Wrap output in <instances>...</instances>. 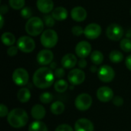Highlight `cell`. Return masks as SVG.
<instances>
[{
	"instance_id": "cell-41",
	"label": "cell",
	"mask_w": 131,
	"mask_h": 131,
	"mask_svg": "<svg viewBox=\"0 0 131 131\" xmlns=\"http://www.w3.org/2000/svg\"><path fill=\"white\" fill-rule=\"evenodd\" d=\"M0 12H1V15H4L5 13H7L8 12V8L6 5H1V8H0Z\"/></svg>"
},
{
	"instance_id": "cell-45",
	"label": "cell",
	"mask_w": 131,
	"mask_h": 131,
	"mask_svg": "<svg viewBox=\"0 0 131 131\" xmlns=\"http://www.w3.org/2000/svg\"><path fill=\"white\" fill-rule=\"evenodd\" d=\"M127 38L131 39V31H128V32H127Z\"/></svg>"
},
{
	"instance_id": "cell-35",
	"label": "cell",
	"mask_w": 131,
	"mask_h": 131,
	"mask_svg": "<svg viewBox=\"0 0 131 131\" xmlns=\"http://www.w3.org/2000/svg\"><path fill=\"white\" fill-rule=\"evenodd\" d=\"M54 77L56 78H58L59 80V79H61L65 75V71L63 68H58L54 70Z\"/></svg>"
},
{
	"instance_id": "cell-40",
	"label": "cell",
	"mask_w": 131,
	"mask_h": 131,
	"mask_svg": "<svg viewBox=\"0 0 131 131\" xmlns=\"http://www.w3.org/2000/svg\"><path fill=\"white\" fill-rule=\"evenodd\" d=\"M125 64H126L127 68L131 71V54L127 57L126 61H125Z\"/></svg>"
},
{
	"instance_id": "cell-29",
	"label": "cell",
	"mask_w": 131,
	"mask_h": 131,
	"mask_svg": "<svg viewBox=\"0 0 131 131\" xmlns=\"http://www.w3.org/2000/svg\"><path fill=\"white\" fill-rule=\"evenodd\" d=\"M120 47L124 52L131 51V39L130 38H123L120 42Z\"/></svg>"
},
{
	"instance_id": "cell-23",
	"label": "cell",
	"mask_w": 131,
	"mask_h": 131,
	"mask_svg": "<svg viewBox=\"0 0 131 131\" xmlns=\"http://www.w3.org/2000/svg\"><path fill=\"white\" fill-rule=\"evenodd\" d=\"M1 40L3 45L6 46H12L15 42V37L11 32H4L1 36Z\"/></svg>"
},
{
	"instance_id": "cell-7",
	"label": "cell",
	"mask_w": 131,
	"mask_h": 131,
	"mask_svg": "<svg viewBox=\"0 0 131 131\" xmlns=\"http://www.w3.org/2000/svg\"><path fill=\"white\" fill-rule=\"evenodd\" d=\"M13 82L18 86H25L28 84L29 80V74L28 71L23 68H16L12 76Z\"/></svg>"
},
{
	"instance_id": "cell-28",
	"label": "cell",
	"mask_w": 131,
	"mask_h": 131,
	"mask_svg": "<svg viewBox=\"0 0 131 131\" xmlns=\"http://www.w3.org/2000/svg\"><path fill=\"white\" fill-rule=\"evenodd\" d=\"M9 5L15 10L22 9L25 7V0H9L8 1Z\"/></svg>"
},
{
	"instance_id": "cell-24",
	"label": "cell",
	"mask_w": 131,
	"mask_h": 131,
	"mask_svg": "<svg viewBox=\"0 0 131 131\" xmlns=\"http://www.w3.org/2000/svg\"><path fill=\"white\" fill-rule=\"evenodd\" d=\"M28 131H48V130L44 122L41 121H35L29 125Z\"/></svg>"
},
{
	"instance_id": "cell-32",
	"label": "cell",
	"mask_w": 131,
	"mask_h": 131,
	"mask_svg": "<svg viewBox=\"0 0 131 131\" xmlns=\"http://www.w3.org/2000/svg\"><path fill=\"white\" fill-rule=\"evenodd\" d=\"M31 9L28 7H24L21 10V15L23 18L25 19H29L31 18Z\"/></svg>"
},
{
	"instance_id": "cell-13",
	"label": "cell",
	"mask_w": 131,
	"mask_h": 131,
	"mask_svg": "<svg viewBox=\"0 0 131 131\" xmlns=\"http://www.w3.org/2000/svg\"><path fill=\"white\" fill-rule=\"evenodd\" d=\"M97 98L103 103H107L113 100L114 91L113 90L107 86L101 87L97 91Z\"/></svg>"
},
{
	"instance_id": "cell-10",
	"label": "cell",
	"mask_w": 131,
	"mask_h": 131,
	"mask_svg": "<svg viewBox=\"0 0 131 131\" xmlns=\"http://www.w3.org/2000/svg\"><path fill=\"white\" fill-rule=\"evenodd\" d=\"M85 73L78 68L72 69L68 74V80L72 85H80L85 80Z\"/></svg>"
},
{
	"instance_id": "cell-21",
	"label": "cell",
	"mask_w": 131,
	"mask_h": 131,
	"mask_svg": "<svg viewBox=\"0 0 131 131\" xmlns=\"http://www.w3.org/2000/svg\"><path fill=\"white\" fill-rule=\"evenodd\" d=\"M17 98L21 103H27L31 98V91L27 88H20L17 94Z\"/></svg>"
},
{
	"instance_id": "cell-26",
	"label": "cell",
	"mask_w": 131,
	"mask_h": 131,
	"mask_svg": "<svg viewBox=\"0 0 131 131\" xmlns=\"http://www.w3.org/2000/svg\"><path fill=\"white\" fill-rule=\"evenodd\" d=\"M54 90L57 92H58V93H64V92H65L68 90V82L65 80L59 79V80H58L54 83Z\"/></svg>"
},
{
	"instance_id": "cell-33",
	"label": "cell",
	"mask_w": 131,
	"mask_h": 131,
	"mask_svg": "<svg viewBox=\"0 0 131 131\" xmlns=\"http://www.w3.org/2000/svg\"><path fill=\"white\" fill-rule=\"evenodd\" d=\"M71 32L75 36H80L81 35L84 34V29H83V28L81 26L79 25H75L74 27H72L71 28Z\"/></svg>"
},
{
	"instance_id": "cell-9",
	"label": "cell",
	"mask_w": 131,
	"mask_h": 131,
	"mask_svg": "<svg viewBox=\"0 0 131 131\" xmlns=\"http://www.w3.org/2000/svg\"><path fill=\"white\" fill-rule=\"evenodd\" d=\"M97 77L101 81L104 83H109L114 80L115 77V71L112 67L109 65H103L97 71Z\"/></svg>"
},
{
	"instance_id": "cell-8",
	"label": "cell",
	"mask_w": 131,
	"mask_h": 131,
	"mask_svg": "<svg viewBox=\"0 0 131 131\" xmlns=\"http://www.w3.org/2000/svg\"><path fill=\"white\" fill-rule=\"evenodd\" d=\"M124 28L118 24H111L106 30V35L107 38L114 41H120L124 35Z\"/></svg>"
},
{
	"instance_id": "cell-12",
	"label": "cell",
	"mask_w": 131,
	"mask_h": 131,
	"mask_svg": "<svg viewBox=\"0 0 131 131\" xmlns=\"http://www.w3.org/2000/svg\"><path fill=\"white\" fill-rule=\"evenodd\" d=\"M92 47L91 44L86 41L78 42L75 47V53L80 58H85L91 54Z\"/></svg>"
},
{
	"instance_id": "cell-15",
	"label": "cell",
	"mask_w": 131,
	"mask_h": 131,
	"mask_svg": "<svg viewBox=\"0 0 131 131\" xmlns=\"http://www.w3.org/2000/svg\"><path fill=\"white\" fill-rule=\"evenodd\" d=\"M93 123L87 118L78 119L74 124V131H94Z\"/></svg>"
},
{
	"instance_id": "cell-31",
	"label": "cell",
	"mask_w": 131,
	"mask_h": 131,
	"mask_svg": "<svg viewBox=\"0 0 131 131\" xmlns=\"http://www.w3.org/2000/svg\"><path fill=\"white\" fill-rule=\"evenodd\" d=\"M43 21L48 27H53L55 23V19L53 18L52 15H50L49 14L45 15L43 17Z\"/></svg>"
},
{
	"instance_id": "cell-3",
	"label": "cell",
	"mask_w": 131,
	"mask_h": 131,
	"mask_svg": "<svg viewBox=\"0 0 131 131\" xmlns=\"http://www.w3.org/2000/svg\"><path fill=\"white\" fill-rule=\"evenodd\" d=\"M44 21L39 17H31L25 24V31L31 36H37L44 31Z\"/></svg>"
},
{
	"instance_id": "cell-25",
	"label": "cell",
	"mask_w": 131,
	"mask_h": 131,
	"mask_svg": "<svg viewBox=\"0 0 131 131\" xmlns=\"http://www.w3.org/2000/svg\"><path fill=\"white\" fill-rule=\"evenodd\" d=\"M91 61L95 65H99L104 61V54L100 51H94L91 54Z\"/></svg>"
},
{
	"instance_id": "cell-14",
	"label": "cell",
	"mask_w": 131,
	"mask_h": 131,
	"mask_svg": "<svg viewBox=\"0 0 131 131\" xmlns=\"http://www.w3.org/2000/svg\"><path fill=\"white\" fill-rule=\"evenodd\" d=\"M54 59V54L49 49H43L40 51L36 57V60L40 65L45 66L50 64Z\"/></svg>"
},
{
	"instance_id": "cell-42",
	"label": "cell",
	"mask_w": 131,
	"mask_h": 131,
	"mask_svg": "<svg viewBox=\"0 0 131 131\" xmlns=\"http://www.w3.org/2000/svg\"><path fill=\"white\" fill-rule=\"evenodd\" d=\"M0 21H1L0 28H3V25H4V18H3V15H0Z\"/></svg>"
},
{
	"instance_id": "cell-36",
	"label": "cell",
	"mask_w": 131,
	"mask_h": 131,
	"mask_svg": "<svg viewBox=\"0 0 131 131\" xmlns=\"http://www.w3.org/2000/svg\"><path fill=\"white\" fill-rule=\"evenodd\" d=\"M18 48L17 46H10L8 49H7V54L8 56L10 57H13V56H15L18 53Z\"/></svg>"
},
{
	"instance_id": "cell-43",
	"label": "cell",
	"mask_w": 131,
	"mask_h": 131,
	"mask_svg": "<svg viewBox=\"0 0 131 131\" xmlns=\"http://www.w3.org/2000/svg\"><path fill=\"white\" fill-rule=\"evenodd\" d=\"M56 63L55 62H51V64H50V68L51 69V70H55L56 69Z\"/></svg>"
},
{
	"instance_id": "cell-19",
	"label": "cell",
	"mask_w": 131,
	"mask_h": 131,
	"mask_svg": "<svg viewBox=\"0 0 131 131\" xmlns=\"http://www.w3.org/2000/svg\"><path fill=\"white\" fill-rule=\"evenodd\" d=\"M45 114H46L45 108L41 104L34 105L31 110V115L36 121H41L45 117Z\"/></svg>"
},
{
	"instance_id": "cell-22",
	"label": "cell",
	"mask_w": 131,
	"mask_h": 131,
	"mask_svg": "<svg viewBox=\"0 0 131 131\" xmlns=\"http://www.w3.org/2000/svg\"><path fill=\"white\" fill-rule=\"evenodd\" d=\"M64 109H65V106H64V103L61 101H59L53 102L50 107L51 112L54 115L61 114L64 111Z\"/></svg>"
},
{
	"instance_id": "cell-18",
	"label": "cell",
	"mask_w": 131,
	"mask_h": 131,
	"mask_svg": "<svg viewBox=\"0 0 131 131\" xmlns=\"http://www.w3.org/2000/svg\"><path fill=\"white\" fill-rule=\"evenodd\" d=\"M61 65L64 68L67 69H72L74 67L78 64V59L77 57L71 53H68L64 54L61 58Z\"/></svg>"
},
{
	"instance_id": "cell-11",
	"label": "cell",
	"mask_w": 131,
	"mask_h": 131,
	"mask_svg": "<svg viewBox=\"0 0 131 131\" xmlns=\"http://www.w3.org/2000/svg\"><path fill=\"white\" fill-rule=\"evenodd\" d=\"M101 31H102V29L100 25L97 23H91V24H88L85 27L84 35H85L87 38L94 40V39L97 38L101 35Z\"/></svg>"
},
{
	"instance_id": "cell-16",
	"label": "cell",
	"mask_w": 131,
	"mask_h": 131,
	"mask_svg": "<svg viewBox=\"0 0 131 131\" xmlns=\"http://www.w3.org/2000/svg\"><path fill=\"white\" fill-rule=\"evenodd\" d=\"M71 16L73 20H74L75 21L80 22V21H84L87 18L88 12L84 8L81 6H76L71 9Z\"/></svg>"
},
{
	"instance_id": "cell-1",
	"label": "cell",
	"mask_w": 131,
	"mask_h": 131,
	"mask_svg": "<svg viewBox=\"0 0 131 131\" xmlns=\"http://www.w3.org/2000/svg\"><path fill=\"white\" fill-rule=\"evenodd\" d=\"M53 70L48 67H41L35 71L32 77V81L39 89H45L51 87L54 81Z\"/></svg>"
},
{
	"instance_id": "cell-39",
	"label": "cell",
	"mask_w": 131,
	"mask_h": 131,
	"mask_svg": "<svg viewBox=\"0 0 131 131\" xmlns=\"http://www.w3.org/2000/svg\"><path fill=\"white\" fill-rule=\"evenodd\" d=\"M87 61L85 60V58H80V60L78 61V65L80 68L83 69V68H85L86 66H87Z\"/></svg>"
},
{
	"instance_id": "cell-17",
	"label": "cell",
	"mask_w": 131,
	"mask_h": 131,
	"mask_svg": "<svg viewBox=\"0 0 131 131\" xmlns=\"http://www.w3.org/2000/svg\"><path fill=\"white\" fill-rule=\"evenodd\" d=\"M36 5L39 12L43 14H49L54 10V2L52 0H37Z\"/></svg>"
},
{
	"instance_id": "cell-27",
	"label": "cell",
	"mask_w": 131,
	"mask_h": 131,
	"mask_svg": "<svg viewBox=\"0 0 131 131\" xmlns=\"http://www.w3.org/2000/svg\"><path fill=\"white\" fill-rule=\"evenodd\" d=\"M109 58L113 63H120L124 60V54L122 52L117 50H114L111 51L109 54Z\"/></svg>"
},
{
	"instance_id": "cell-37",
	"label": "cell",
	"mask_w": 131,
	"mask_h": 131,
	"mask_svg": "<svg viewBox=\"0 0 131 131\" xmlns=\"http://www.w3.org/2000/svg\"><path fill=\"white\" fill-rule=\"evenodd\" d=\"M113 104L116 106V107H121L124 104V99L120 97V96H117L114 97L112 100Z\"/></svg>"
},
{
	"instance_id": "cell-30",
	"label": "cell",
	"mask_w": 131,
	"mask_h": 131,
	"mask_svg": "<svg viewBox=\"0 0 131 131\" xmlns=\"http://www.w3.org/2000/svg\"><path fill=\"white\" fill-rule=\"evenodd\" d=\"M40 101L42 104H48L49 103H51L53 99H54V96L50 92H44L40 95Z\"/></svg>"
},
{
	"instance_id": "cell-46",
	"label": "cell",
	"mask_w": 131,
	"mask_h": 131,
	"mask_svg": "<svg viewBox=\"0 0 131 131\" xmlns=\"http://www.w3.org/2000/svg\"><path fill=\"white\" fill-rule=\"evenodd\" d=\"M130 15H131V8H130Z\"/></svg>"
},
{
	"instance_id": "cell-38",
	"label": "cell",
	"mask_w": 131,
	"mask_h": 131,
	"mask_svg": "<svg viewBox=\"0 0 131 131\" xmlns=\"http://www.w3.org/2000/svg\"><path fill=\"white\" fill-rule=\"evenodd\" d=\"M8 113L9 112H8V107L5 104H0V117H4L5 116H8Z\"/></svg>"
},
{
	"instance_id": "cell-6",
	"label": "cell",
	"mask_w": 131,
	"mask_h": 131,
	"mask_svg": "<svg viewBox=\"0 0 131 131\" xmlns=\"http://www.w3.org/2000/svg\"><path fill=\"white\" fill-rule=\"evenodd\" d=\"M17 47L24 53H31L35 48V42L29 36H21L17 41Z\"/></svg>"
},
{
	"instance_id": "cell-20",
	"label": "cell",
	"mask_w": 131,
	"mask_h": 131,
	"mask_svg": "<svg viewBox=\"0 0 131 131\" xmlns=\"http://www.w3.org/2000/svg\"><path fill=\"white\" fill-rule=\"evenodd\" d=\"M51 15L57 21H64L68 18V12L65 8L59 6V7L54 8V10L52 11Z\"/></svg>"
},
{
	"instance_id": "cell-34",
	"label": "cell",
	"mask_w": 131,
	"mask_h": 131,
	"mask_svg": "<svg viewBox=\"0 0 131 131\" xmlns=\"http://www.w3.org/2000/svg\"><path fill=\"white\" fill-rule=\"evenodd\" d=\"M55 131H74V129L72 128L71 126H70L69 124H60L58 125Z\"/></svg>"
},
{
	"instance_id": "cell-4",
	"label": "cell",
	"mask_w": 131,
	"mask_h": 131,
	"mask_svg": "<svg viewBox=\"0 0 131 131\" xmlns=\"http://www.w3.org/2000/svg\"><path fill=\"white\" fill-rule=\"evenodd\" d=\"M40 41L41 45L45 48H52L57 45L58 41V36L54 30L47 29L45 30L41 35Z\"/></svg>"
},
{
	"instance_id": "cell-2",
	"label": "cell",
	"mask_w": 131,
	"mask_h": 131,
	"mask_svg": "<svg viewBox=\"0 0 131 131\" xmlns=\"http://www.w3.org/2000/svg\"><path fill=\"white\" fill-rule=\"evenodd\" d=\"M7 121L8 124L14 128H21L27 124L28 115L25 110L21 108H15L8 113Z\"/></svg>"
},
{
	"instance_id": "cell-44",
	"label": "cell",
	"mask_w": 131,
	"mask_h": 131,
	"mask_svg": "<svg viewBox=\"0 0 131 131\" xmlns=\"http://www.w3.org/2000/svg\"><path fill=\"white\" fill-rule=\"evenodd\" d=\"M97 71H98V69H97V68L96 66H91V72H96Z\"/></svg>"
},
{
	"instance_id": "cell-5",
	"label": "cell",
	"mask_w": 131,
	"mask_h": 131,
	"mask_svg": "<svg viewBox=\"0 0 131 131\" xmlns=\"http://www.w3.org/2000/svg\"><path fill=\"white\" fill-rule=\"evenodd\" d=\"M93 100L90 94L87 93H82L79 94L74 101V105L78 111H88L92 105Z\"/></svg>"
}]
</instances>
